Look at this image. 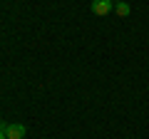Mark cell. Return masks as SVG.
<instances>
[{
	"label": "cell",
	"instance_id": "cell-1",
	"mask_svg": "<svg viewBox=\"0 0 149 139\" xmlns=\"http://www.w3.org/2000/svg\"><path fill=\"white\" fill-rule=\"evenodd\" d=\"M112 10H114V3H112V0H92V13H95V15L104 17V15H109Z\"/></svg>",
	"mask_w": 149,
	"mask_h": 139
},
{
	"label": "cell",
	"instance_id": "cell-2",
	"mask_svg": "<svg viewBox=\"0 0 149 139\" xmlns=\"http://www.w3.org/2000/svg\"><path fill=\"white\" fill-rule=\"evenodd\" d=\"M25 124H17V122H13V124H5V137L8 139H25Z\"/></svg>",
	"mask_w": 149,
	"mask_h": 139
},
{
	"label": "cell",
	"instance_id": "cell-3",
	"mask_svg": "<svg viewBox=\"0 0 149 139\" xmlns=\"http://www.w3.org/2000/svg\"><path fill=\"white\" fill-rule=\"evenodd\" d=\"M114 13H117L119 17H129V13H132V8H129L127 3H117V5H114Z\"/></svg>",
	"mask_w": 149,
	"mask_h": 139
},
{
	"label": "cell",
	"instance_id": "cell-4",
	"mask_svg": "<svg viewBox=\"0 0 149 139\" xmlns=\"http://www.w3.org/2000/svg\"><path fill=\"white\" fill-rule=\"evenodd\" d=\"M0 139H8L5 137V124H0Z\"/></svg>",
	"mask_w": 149,
	"mask_h": 139
},
{
	"label": "cell",
	"instance_id": "cell-5",
	"mask_svg": "<svg viewBox=\"0 0 149 139\" xmlns=\"http://www.w3.org/2000/svg\"><path fill=\"white\" fill-rule=\"evenodd\" d=\"M112 3H124V0H112Z\"/></svg>",
	"mask_w": 149,
	"mask_h": 139
}]
</instances>
